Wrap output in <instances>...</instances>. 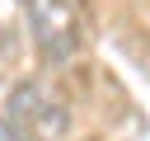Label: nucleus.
<instances>
[{"label": "nucleus", "mask_w": 150, "mask_h": 141, "mask_svg": "<svg viewBox=\"0 0 150 141\" xmlns=\"http://www.w3.org/2000/svg\"><path fill=\"white\" fill-rule=\"evenodd\" d=\"M28 24L47 61L66 66L80 52V5L75 0H28Z\"/></svg>", "instance_id": "nucleus-1"}]
</instances>
